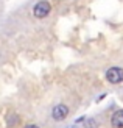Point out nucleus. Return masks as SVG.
Here are the masks:
<instances>
[{"label":"nucleus","mask_w":123,"mask_h":128,"mask_svg":"<svg viewBox=\"0 0 123 128\" xmlns=\"http://www.w3.org/2000/svg\"><path fill=\"white\" fill-rule=\"evenodd\" d=\"M105 97H106V95H105V94H103V95H100V97H98V98H97V102H101V100H103V98H105Z\"/></svg>","instance_id":"obj_8"},{"label":"nucleus","mask_w":123,"mask_h":128,"mask_svg":"<svg viewBox=\"0 0 123 128\" xmlns=\"http://www.w3.org/2000/svg\"><path fill=\"white\" fill-rule=\"evenodd\" d=\"M84 125H86V128H98L94 119H84Z\"/></svg>","instance_id":"obj_6"},{"label":"nucleus","mask_w":123,"mask_h":128,"mask_svg":"<svg viewBox=\"0 0 123 128\" xmlns=\"http://www.w3.org/2000/svg\"><path fill=\"white\" fill-rule=\"evenodd\" d=\"M106 80L112 84H119L123 81V69L122 67H111L106 72Z\"/></svg>","instance_id":"obj_2"},{"label":"nucleus","mask_w":123,"mask_h":128,"mask_svg":"<svg viewBox=\"0 0 123 128\" xmlns=\"http://www.w3.org/2000/svg\"><path fill=\"white\" fill-rule=\"evenodd\" d=\"M17 122H19V116H17V114H9V116H8V126L17 125Z\"/></svg>","instance_id":"obj_5"},{"label":"nucleus","mask_w":123,"mask_h":128,"mask_svg":"<svg viewBox=\"0 0 123 128\" xmlns=\"http://www.w3.org/2000/svg\"><path fill=\"white\" fill-rule=\"evenodd\" d=\"M50 11H51V5L47 2V0H41V2H37V3L34 5L33 14H34V17H37V19H44V17L48 16Z\"/></svg>","instance_id":"obj_1"},{"label":"nucleus","mask_w":123,"mask_h":128,"mask_svg":"<svg viewBox=\"0 0 123 128\" xmlns=\"http://www.w3.org/2000/svg\"><path fill=\"white\" fill-rule=\"evenodd\" d=\"M111 124H112L114 128H123V110H119L112 114Z\"/></svg>","instance_id":"obj_4"},{"label":"nucleus","mask_w":123,"mask_h":128,"mask_svg":"<svg viewBox=\"0 0 123 128\" xmlns=\"http://www.w3.org/2000/svg\"><path fill=\"white\" fill-rule=\"evenodd\" d=\"M51 116H53V119L55 120H64L67 116H69V108H67V105H62V103H59V105H55V108H53V111H51Z\"/></svg>","instance_id":"obj_3"},{"label":"nucleus","mask_w":123,"mask_h":128,"mask_svg":"<svg viewBox=\"0 0 123 128\" xmlns=\"http://www.w3.org/2000/svg\"><path fill=\"white\" fill-rule=\"evenodd\" d=\"M67 128H78V125H76V124H73V125H69Z\"/></svg>","instance_id":"obj_9"},{"label":"nucleus","mask_w":123,"mask_h":128,"mask_svg":"<svg viewBox=\"0 0 123 128\" xmlns=\"http://www.w3.org/2000/svg\"><path fill=\"white\" fill-rule=\"evenodd\" d=\"M23 128H39L37 125H33V124H30V125H27V126H23Z\"/></svg>","instance_id":"obj_7"}]
</instances>
